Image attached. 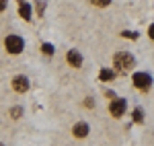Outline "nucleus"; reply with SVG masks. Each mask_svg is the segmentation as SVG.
Returning a JSON list of instances; mask_svg holds the SVG:
<instances>
[{"instance_id":"1","label":"nucleus","mask_w":154,"mask_h":146,"mask_svg":"<svg viewBox=\"0 0 154 146\" xmlns=\"http://www.w3.org/2000/svg\"><path fill=\"white\" fill-rule=\"evenodd\" d=\"M113 62H115V68H117V70H121V72H125V70L134 68V64H136L134 56H131V54H128V51H119L117 56L113 58Z\"/></svg>"},{"instance_id":"2","label":"nucleus","mask_w":154,"mask_h":146,"mask_svg":"<svg viewBox=\"0 0 154 146\" xmlns=\"http://www.w3.org/2000/svg\"><path fill=\"white\" fill-rule=\"evenodd\" d=\"M23 48H25V43L19 35H8L6 37V49H8V54H21Z\"/></svg>"},{"instance_id":"3","label":"nucleus","mask_w":154,"mask_h":146,"mask_svg":"<svg viewBox=\"0 0 154 146\" xmlns=\"http://www.w3.org/2000/svg\"><path fill=\"white\" fill-rule=\"evenodd\" d=\"M134 85L138 86V89H142V91H148L150 85H152V76L146 72H136L134 74Z\"/></svg>"},{"instance_id":"4","label":"nucleus","mask_w":154,"mask_h":146,"mask_svg":"<svg viewBox=\"0 0 154 146\" xmlns=\"http://www.w3.org/2000/svg\"><path fill=\"white\" fill-rule=\"evenodd\" d=\"M125 107H128V105H125L123 99H113L111 105H109V111H111L113 117H121V115L125 113Z\"/></svg>"},{"instance_id":"5","label":"nucleus","mask_w":154,"mask_h":146,"mask_svg":"<svg viewBox=\"0 0 154 146\" xmlns=\"http://www.w3.org/2000/svg\"><path fill=\"white\" fill-rule=\"evenodd\" d=\"M12 89H14L17 93H25V91L29 89V80H27V76H14V80H12Z\"/></svg>"},{"instance_id":"6","label":"nucleus","mask_w":154,"mask_h":146,"mask_svg":"<svg viewBox=\"0 0 154 146\" xmlns=\"http://www.w3.org/2000/svg\"><path fill=\"white\" fill-rule=\"evenodd\" d=\"M66 60L70 62V66H74V68H80V66H82V56H80V51H76V49H70V51H68Z\"/></svg>"},{"instance_id":"7","label":"nucleus","mask_w":154,"mask_h":146,"mask_svg":"<svg viewBox=\"0 0 154 146\" xmlns=\"http://www.w3.org/2000/svg\"><path fill=\"white\" fill-rule=\"evenodd\" d=\"M72 134L76 136V138H86V136H88V126H86L84 122L76 123V126H74V130H72Z\"/></svg>"},{"instance_id":"8","label":"nucleus","mask_w":154,"mask_h":146,"mask_svg":"<svg viewBox=\"0 0 154 146\" xmlns=\"http://www.w3.org/2000/svg\"><path fill=\"white\" fill-rule=\"evenodd\" d=\"M19 12H21V17L25 21H31V6L27 2H19Z\"/></svg>"},{"instance_id":"9","label":"nucleus","mask_w":154,"mask_h":146,"mask_svg":"<svg viewBox=\"0 0 154 146\" xmlns=\"http://www.w3.org/2000/svg\"><path fill=\"white\" fill-rule=\"evenodd\" d=\"M99 76H101V80H111V78H113V72H111V70H107V68H103Z\"/></svg>"},{"instance_id":"10","label":"nucleus","mask_w":154,"mask_h":146,"mask_svg":"<svg viewBox=\"0 0 154 146\" xmlns=\"http://www.w3.org/2000/svg\"><path fill=\"white\" fill-rule=\"evenodd\" d=\"M43 54H45V56H51V54H54V45H51V43H43Z\"/></svg>"},{"instance_id":"11","label":"nucleus","mask_w":154,"mask_h":146,"mask_svg":"<svg viewBox=\"0 0 154 146\" xmlns=\"http://www.w3.org/2000/svg\"><path fill=\"white\" fill-rule=\"evenodd\" d=\"M144 113H142V109H134V120L140 123V122H144V117H142Z\"/></svg>"},{"instance_id":"12","label":"nucleus","mask_w":154,"mask_h":146,"mask_svg":"<svg viewBox=\"0 0 154 146\" xmlns=\"http://www.w3.org/2000/svg\"><path fill=\"white\" fill-rule=\"evenodd\" d=\"M21 113H23V109H21V107H14V109L11 111V115L14 117V120H19V115H21Z\"/></svg>"},{"instance_id":"13","label":"nucleus","mask_w":154,"mask_h":146,"mask_svg":"<svg viewBox=\"0 0 154 146\" xmlns=\"http://www.w3.org/2000/svg\"><path fill=\"white\" fill-rule=\"evenodd\" d=\"M121 35H123V37H128V39H138V33H131V31H123Z\"/></svg>"},{"instance_id":"14","label":"nucleus","mask_w":154,"mask_h":146,"mask_svg":"<svg viewBox=\"0 0 154 146\" xmlns=\"http://www.w3.org/2000/svg\"><path fill=\"white\" fill-rule=\"evenodd\" d=\"M93 2H95L97 6H109L111 4V0H93Z\"/></svg>"},{"instance_id":"15","label":"nucleus","mask_w":154,"mask_h":146,"mask_svg":"<svg viewBox=\"0 0 154 146\" xmlns=\"http://www.w3.org/2000/svg\"><path fill=\"white\" fill-rule=\"evenodd\" d=\"M148 35H150V39H154V25H150V29H148Z\"/></svg>"},{"instance_id":"16","label":"nucleus","mask_w":154,"mask_h":146,"mask_svg":"<svg viewBox=\"0 0 154 146\" xmlns=\"http://www.w3.org/2000/svg\"><path fill=\"white\" fill-rule=\"evenodd\" d=\"M4 8H6V0H0V12L4 11Z\"/></svg>"},{"instance_id":"17","label":"nucleus","mask_w":154,"mask_h":146,"mask_svg":"<svg viewBox=\"0 0 154 146\" xmlns=\"http://www.w3.org/2000/svg\"><path fill=\"white\" fill-rule=\"evenodd\" d=\"M0 146H4V144H0Z\"/></svg>"}]
</instances>
